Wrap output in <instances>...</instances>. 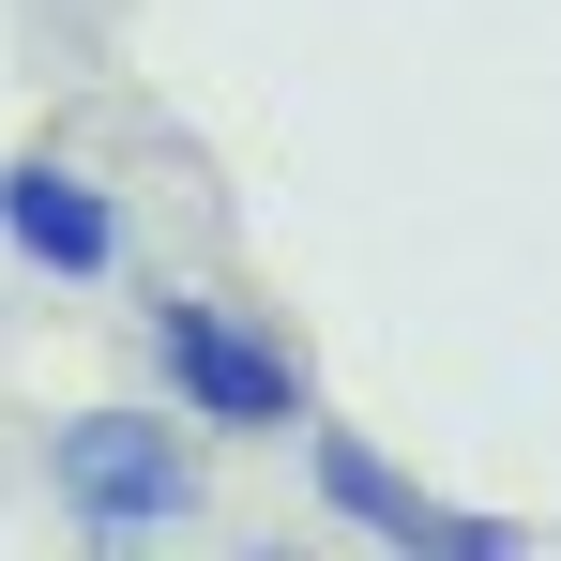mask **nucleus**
<instances>
[{"label":"nucleus","mask_w":561,"mask_h":561,"mask_svg":"<svg viewBox=\"0 0 561 561\" xmlns=\"http://www.w3.org/2000/svg\"><path fill=\"white\" fill-rule=\"evenodd\" d=\"M0 243H15L31 274L92 288V274H122V197H106L92 168H61V152H15V168H0Z\"/></svg>","instance_id":"7ed1b4c3"},{"label":"nucleus","mask_w":561,"mask_h":561,"mask_svg":"<svg viewBox=\"0 0 561 561\" xmlns=\"http://www.w3.org/2000/svg\"><path fill=\"white\" fill-rule=\"evenodd\" d=\"M319 501H334V516H365L379 547H440V561H516V531H501V516H456V501L394 485V470H379L365 440H319Z\"/></svg>","instance_id":"20e7f679"},{"label":"nucleus","mask_w":561,"mask_h":561,"mask_svg":"<svg viewBox=\"0 0 561 561\" xmlns=\"http://www.w3.org/2000/svg\"><path fill=\"white\" fill-rule=\"evenodd\" d=\"M152 379L183 394L197 425H288V410H304V365H288L243 304H197V288L152 304Z\"/></svg>","instance_id":"f03ea898"},{"label":"nucleus","mask_w":561,"mask_h":561,"mask_svg":"<svg viewBox=\"0 0 561 561\" xmlns=\"http://www.w3.org/2000/svg\"><path fill=\"white\" fill-rule=\"evenodd\" d=\"M46 470H61V501L92 531H183L197 516V456H183V425H152V410H77L46 440Z\"/></svg>","instance_id":"f257e3e1"}]
</instances>
